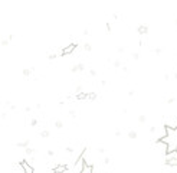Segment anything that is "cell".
I'll return each instance as SVG.
<instances>
[{"instance_id": "9a60e30c", "label": "cell", "mask_w": 177, "mask_h": 173, "mask_svg": "<svg viewBox=\"0 0 177 173\" xmlns=\"http://www.w3.org/2000/svg\"><path fill=\"white\" fill-rule=\"evenodd\" d=\"M40 137H49V131L48 130H42L40 131Z\"/></svg>"}, {"instance_id": "ac0fdd59", "label": "cell", "mask_w": 177, "mask_h": 173, "mask_svg": "<svg viewBox=\"0 0 177 173\" xmlns=\"http://www.w3.org/2000/svg\"><path fill=\"white\" fill-rule=\"evenodd\" d=\"M55 58H56V53H55V52H51L49 55H48V59L52 61V59H55Z\"/></svg>"}, {"instance_id": "2e32d148", "label": "cell", "mask_w": 177, "mask_h": 173, "mask_svg": "<svg viewBox=\"0 0 177 173\" xmlns=\"http://www.w3.org/2000/svg\"><path fill=\"white\" fill-rule=\"evenodd\" d=\"M55 126H56V128H62V127H64V123L61 120H58V121H55Z\"/></svg>"}, {"instance_id": "44dd1931", "label": "cell", "mask_w": 177, "mask_h": 173, "mask_svg": "<svg viewBox=\"0 0 177 173\" xmlns=\"http://www.w3.org/2000/svg\"><path fill=\"white\" fill-rule=\"evenodd\" d=\"M36 124H38V121L35 120V118H33V120H30V126H36Z\"/></svg>"}, {"instance_id": "cb8c5ba5", "label": "cell", "mask_w": 177, "mask_h": 173, "mask_svg": "<svg viewBox=\"0 0 177 173\" xmlns=\"http://www.w3.org/2000/svg\"><path fill=\"white\" fill-rule=\"evenodd\" d=\"M154 52L157 53V55H160V53H161V49H160V48H156V51H154Z\"/></svg>"}, {"instance_id": "d4e9b609", "label": "cell", "mask_w": 177, "mask_h": 173, "mask_svg": "<svg viewBox=\"0 0 177 173\" xmlns=\"http://www.w3.org/2000/svg\"><path fill=\"white\" fill-rule=\"evenodd\" d=\"M138 56H140L138 53H132V58H134V59H138Z\"/></svg>"}, {"instance_id": "8992f818", "label": "cell", "mask_w": 177, "mask_h": 173, "mask_svg": "<svg viewBox=\"0 0 177 173\" xmlns=\"http://www.w3.org/2000/svg\"><path fill=\"white\" fill-rule=\"evenodd\" d=\"M166 127H170V128H173V130H176L177 128V120L176 118H170V120L166 123Z\"/></svg>"}, {"instance_id": "7a4b0ae2", "label": "cell", "mask_w": 177, "mask_h": 173, "mask_svg": "<svg viewBox=\"0 0 177 173\" xmlns=\"http://www.w3.org/2000/svg\"><path fill=\"white\" fill-rule=\"evenodd\" d=\"M76 49V43H69L68 46H65L64 49H62V56H66V55H71V53L73 52Z\"/></svg>"}, {"instance_id": "30bf717a", "label": "cell", "mask_w": 177, "mask_h": 173, "mask_svg": "<svg viewBox=\"0 0 177 173\" xmlns=\"http://www.w3.org/2000/svg\"><path fill=\"white\" fill-rule=\"evenodd\" d=\"M75 97H76V100H79V101H84V100H86V97H88V93H81V94H76Z\"/></svg>"}, {"instance_id": "d6986e66", "label": "cell", "mask_w": 177, "mask_h": 173, "mask_svg": "<svg viewBox=\"0 0 177 173\" xmlns=\"http://www.w3.org/2000/svg\"><path fill=\"white\" fill-rule=\"evenodd\" d=\"M84 49H85V51H89V52H91V49H92L91 43H85V45H84Z\"/></svg>"}, {"instance_id": "8fae6325", "label": "cell", "mask_w": 177, "mask_h": 173, "mask_svg": "<svg viewBox=\"0 0 177 173\" xmlns=\"http://www.w3.org/2000/svg\"><path fill=\"white\" fill-rule=\"evenodd\" d=\"M86 100H88V101H95V100H97V93H88Z\"/></svg>"}, {"instance_id": "4316f807", "label": "cell", "mask_w": 177, "mask_h": 173, "mask_svg": "<svg viewBox=\"0 0 177 173\" xmlns=\"http://www.w3.org/2000/svg\"><path fill=\"white\" fill-rule=\"evenodd\" d=\"M167 102H169V104H170V102H174V98H169V100H167Z\"/></svg>"}, {"instance_id": "e0dca14e", "label": "cell", "mask_w": 177, "mask_h": 173, "mask_svg": "<svg viewBox=\"0 0 177 173\" xmlns=\"http://www.w3.org/2000/svg\"><path fill=\"white\" fill-rule=\"evenodd\" d=\"M25 150H26V154H27V156H32V154H33V152H35V150H33L32 147H27V149H25Z\"/></svg>"}, {"instance_id": "603a6c76", "label": "cell", "mask_w": 177, "mask_h": 173, "mask_svg": "<svg viewBox=\"0 0 177 173\" xmlns=\"http://www.w3.org/2000/svg\"><path fill=\"white\" fill-rule=\"evenodd\" d=\"M7 42H9L7 39H3V40H2V45H3V46H6V45H7Z\"/></svg>"}, {"instance_id": "4dcf8cb0", "label": "cell", "mask_w": 177, "mask_h": 173, "mask_svg": "<svg viewBox=\"0 0 177 173\" xmlns=\"http://www.w3.org/2000/svg\"><path fill=\"white\" fill-rule=\"evenodd\" d=\"M176 23H177V19H176Z\"/></svg>"}, {"instance_id": "3957f363", "label": "cell", "mask_w": 177, "mask_h": 173, "mask_svg": "<svg viewBox=\"0 0 177 173\" xmlns=\"http://www.w3.org/2000/svg\"><path fill=\"white\" fill-rule=\"evenodd\" d=\"M53 173H66L68 172V166L64 165V163H59V165H55V167L52 169Z\"/></svg>"}, {"instance_id": "ba28073f", "label": "cell", "mask_w": 177, "mask_h": 173, "mask_svg": "<svg viewBox=\"0 0 177 173\" xmlns=\"http://www.w3.org/2000/svg\"><path fill=\"white\" fill-rule=\"evenodd\" d=\"M82 69H84V65H82V64H76V65H73L72 67L71 71H72V72H81Z\"/></svg>"}, {"instance_id": "4fadbf2b", "label": "cell", "mask_w": 177, "mask_h": 173, "mask_svg": "<svg viewBox=\"0 0 177 173\" xmlns=\"http://www.w3.org/2000/svg\"><path fill=\"white\" fill-rule=\"evenodd\" d=\"M128 137H130V139H137V131L130 130V131H128Z\"/></svg>"}, {"instance_id": "5b68a950", "label": "cell", "mask_w": 177, "mask_h": 173, "mask_svg": "<svg viewBox=\"0 0 177 173\" xmlns=\"http://www.w3.org/2000/svg\"><path fill=\"white\" fill-rule=\"evenodd\" d=\"M137 32L141 35V36H145V35L148 33V26H147V25H140L137 29Z\"/></svg>"}, {"instance_id": "f546056e", "label": "cell", "mask_w": 177, "mask_h": 173, "mask_svg": "<svg viewBox=\"0 0 177 173\" xmlns=\"http://www.w3.org/2000/svg\"><path fill=\"white\" fill-rule=\"evenodd\" d=\"M174 78H176V80H177V74H176V75H174Z\"/></svg>"}, {"instance_id": "ffe728a7", "label": "cell", "mask_w": 177, "mask_h": 173, "mask_svg": "<svg viewBox=\"0 0 177 173\" xmlns=\"http://www.w3.org/2000/svg\"><path fill=\"white\" fill-rule=\"evenodd\" d=\"M138 120H140V123H145V115H140Z\"/></svg>"}, {"instance_id": "484cf974", "label": "cell", "mask_w": 177, "mask_h": 173, "mask_svg": "<svg viewBox=\"0 0 177 173\" xmlns=\"http://www.w3.org/2000/svg\"><path fill=\"white\" fill-rule=\"evenodd\" d=\"M120 65H121V64H120V61H115V62H114V67H120Z\"/></svg>"}, {"instance_id": "7402d4cb", "label": "cell", "mask_w": 177, "mask_h": 173, "mask_svg": "<svg viewBox=\"0 0 177 173\" xmlns=\"http://www.w3.org/2000/svg\"><path fill=\"white\" fill-rule=\"evenodd\" d=\"M65 150L68 152V153H72V152H73V149H72V147H66Z\"/></svg>"}, {"instance_id": "52a82bcc", "label": "cell", "mask_w": 177, "mask_h": 173, "mask_svg": "<svg viewBox=\"0 0 177 173\" xmlns=\"http://www.w3.org/2000/svg\"><path fill=\"white\" fill-rule=\"evenodd\" d=\"M166 165L170 167H177V159H169L166 160Z\"/></svg>"}, {"instance_id": "7c38bea8", "label": "cell", "mask_w": 177, "mask_h": 173, "mask_svg": "<svg viewBox=\"0 0 177 173\" xmlns=\"http://www.w3.org/2000/svg\"><path fill=\"white\" fill-rule=\"evenodd\" d=\"M17 147H25V149H27L29 147V140H26V141H19Z\"/></svg>"}, {"instance_id": "6da1fadb", "label": "cell", "mask_w": 177, "mask_h": 173, "mask_svg": "<svg viewBox=\"0 0 177 173\" xmlns=\"http://www.w3.org/2000/svg\"><path fill=\"white\" fill-rule=\"evenodd\" d=\"M19 166L22 167V170H23V173H35V169H33V166L27 162V160H22L19 163Z\"/></svg>"}, {"instance_id": "f1b7e54d", "label": "cell", "mask_w": 177, "mask_h": 173, "mask_svg": "<svg viewBox=\"0 0 177 173\" xmlns=\"http://www.w3.org/2000/svg\"><path fill=\"white\" fill-rule=\"evenodd\" d=\"M128 94H130V95H131V97H132V95L135 94V91H134V90H131V91H130V93H128Z\"/></svg>"}, {"instance_id": "5bb4252c", "label": "cell", "mask_w": 177, "mask_h": 173, "mask_svg": "<svg viewBox=\"0 0 177 173\" xmlns=\"http://www.w3.org/2000/svg\"><path fill=\"white\" fill-rule=\"evenodd\" d=\"M33 68H27V69H23V75H26V77H29L30 74H32Z\"/></svg>"}, {"instance_id": "83f0119b", "label": "cell", "mask_w": 177, "mask_h": 173, "mask_svg": "<svg viewBox=\"0 0 177 173\" xmlns=\"http://www.w3.org/2000/svg\"><path fill=\"white\" fill-rule=\"evenodd\" d=\"M89 74H91V75H97V72H95L94 69H91V71H89Z\"/></svg>"}, {"instance_id": "9c48e42d", "label": "cell", "mask_w": 177, "mask_h": 173, "mask_svg": "<svg viewBox=\"0 0 177 173\" xmlns=\"http://www.w3.org/2000/svg\"><path fill=\"white\" fill-rule=\"evenodd\" d=\"M169 159H177V150L170 152V153H166V160H169Z\"/></svg>"}, {"instance_id": "277c9868", "label": "cell", "mask_w": 177, "mask_h": 173, "mask_svg": "<svg viewBox=\"0 0 177 173\" xmlns=\"http://www.w3.org/2000/svg\"><path fill=\"white\" fill-rule=\"evenodd\" d=\"M94 172V166H92L91 163H88V162H85V165H84V167H82V170L79 173H92Z\"/></svg>"}]
</instances>
